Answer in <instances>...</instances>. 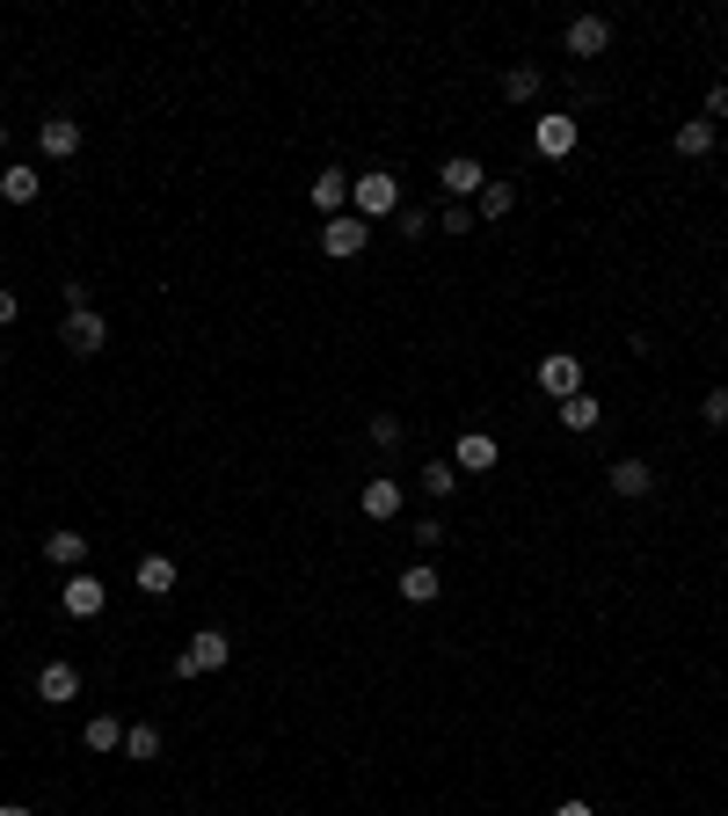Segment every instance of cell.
I'll return each mask as SVG.
<instances>
[{"label":"cell","mask_w":728,"mask_h":816,"mask_svg":"<svg viewBox=\"0 0 728 816\" xmlns=\"http://www.w3.org/2000/svg\"><path fill=\"white\" fill-rule=\"evenodd\" d=\"M37 190H44V175H37V168H22V161H15V168H0V205H37Z\"/></svg>","instance_id":"cell-19"},{"label":"cell","mask_w":728,"mask_h":816,"mask_svg":"<svg viewBox=\"0 0 728 816\" xmlns=\"http://www.w3.org/2000/svg\"><path fill=\"white\" fill-rule=\"evenodd\" d=\"M437 234H474V205H445L437 211Z\"/></svg>","instance_id":"cell-29"},{"label":"cell","mask_w":728,"mask_h":816,"mask_svg":"<svg viewBox=\"0 0 728 816\" xmlns=\"http://www.w3.org/2000/svg\"><path fill=\"white\" fill-rule=\"evenodd\" d=\"M561 423H569V431H597V423H605V409H597V394H575V401H561Z\"/></svg>","instance_id":"cell-25"},{"label":"cell","mask_w":728,"mask_h":816,"mask_svg":"<svg viewBox=\"0 0 728 816\" xmlns=\"http://www.w3.org/2000/svg\"><path fill=\"white\" fill-rule=\"evenodd\" d=\"M539 87H547V73H539V66H510L503 73V103H539Z\"/></svg>","instance_id":"cell-24"},{"label":"cell","mask_w":728,"mask_h":816,"mask_svg":"<svg viewBox=\"0 0 728 816\" xmlns=\"http://www.w3.org/2000/svg\"><path fill=\"white\" fill-rule=\"evenodd\" d=\"M394 226L408 234V241H423V234H430L437 219H430V211H416V205H401V211H394Z\"/></svg>","instance_id":"cell-28"},{"label":"cell","mask_w":728,"mask_h":816,"mask_svg":"<svg viewBox=\"0 0 728 816\" xmlns=\"http://www.w3.org/2000/svg\"><path fill=\"white\" fill-rule=\"evenodd\" d=\"M481 183H488V168L474 154H451L445 168H437V190H445V205H474L481 197Z\"/></svg>","instance_id":"cell-3"},{"label":"cell","mask_w":728,"mask_h":816,"mask_svg":"<svg viewBox=\"0 0 728 816\" xmlns=\"http://www.w3.org/2000/svg\"><path fill=\"white\" fill-rule=\"evenodd\" d=\"M132 583H139L146 598H168V591H175V561H168V555H146V561H139V576H132Z\"/></svg>","instance_id":"cell-20"},{"label":"cell","mask_w":728,"mask_h":816,"mask_svg":"<svg viewBox=\"0 0 728 816\" xmlns=\"http://www.w3.org/2000/svg\"><path fill=\"white\" fill-rule=\"evenodd\" d=\"M459 488V467L451 459H423V496H451Z\"/></svg>","instance_id":"cell-26"},{"label":"cell","mask_w":728,"mask_h":816,"mask_svg":"<svg viewBox=\"0 0 728 816\" xmlns=\"http://www.w3.org/2000/svg\"><path fill=\"white\" fill-rule=\"evenodd\" d=\"M612 496H656V467L648 459H612Z\"/></svg>","instance_id":"cell-15"},{"label":"cell","mask_w":728,"mask_h":816,"mask_svg":"<svg viewBox=\"0 0 728 816\" xmlns=\"http://www.w3.org/2000/svg\"><path fill=\"white\" fill-rule=\"evenodd\" d=\"M226 663H233V642H226L219 627H197L190 649L175 657V678H205V671H226Z\"/></svg>","instance_id":"cell-2"},{"label":"cell","mask_w":728,"mask_h":816,"mask_svg":"<svg viewBox=\"0 0 728 816\" xmlns=\"http://www.w3.org/2000/svg\"><path fill=\"white\" fill-rule=\"evenodd\" d=\"M0 598H8V583H0Z\"/></svg>","instance_id":"cell-38"},{"label":"cell","mask_w":728,"mask_h":816,"mask_svg":"<svg viewBox=\"0 0 728 816\" xmlns=\"http://www.w3.org/2000/svg\"><path fill=\"white\" fill-rule=\"evenodd\" d=\"M313 211H329V219H335V211H350V175L343 168H321V175H313Z\"/></svg>","instance_id":"cell-17"},{"label":"cell","mask_w":728,"mask_h":816,"mask_svg":"<svg viewBox=\"0 0 728 816\" xmlns=\"http://www.w3.org/2000/svg\"><path fill=\"white\" fill-rule=\"evenodd\" d=\"M15 313H22V299H15V292H0V329H15Z\"/></svg>","instance_id":"cell-33"},{"label":"cell","mask_w":728,"mask_h":816,"mask_svg":"<svg viewBox=\"0 0 728 816\" xmlns=\"http://www.w3.org/2000/svg\"><path fill=\"white\" fill-rule=\"evenodd\" d=\"M59 343H66L73 358H95V350L110 343V321H103V313H95V307H73L66 321H59Z\"/></svg>","instance_id":"cell-4"},{"label":"cell","mask_w":728,"mask_h":816,"mask_svg":"<svg viewBox=\"0 0 728 816\" xmlns=\"http://www.w3.org/2000/svg\"><path fill=\"white\" fill-rule=\"evenodd\" d=\"M539 394L575 401V394H583V358H575V350H554V358H539Z\"/></svg>","instance_id":"cell-5"},{"label":"cell","mask_w":728,"mask_h":816,"mask_svg":"<svg viewBox=\"0 0 728 816\" xmlns=\"http://www.w3.org/2000/svg\"><path fill=\"white\" fill-rule=\"evenodd\" d=\"M81 744H87V751H124V722H117V714H87Z\"/></svg>","instance_id":"cell-22"},{"label":"cell","mask_w":728,"mask_h":816,"mask_svg":"<svg viewBox=\"0 0 728 816\" xmlns=\"http://www.w3.org/2000/svg\"><path fill=\"white\" fill-rule=\"evenodd\" d=\"M401 598H408V606H437V591H445V576L430 569V561H408V569H401V583H394Z\"/></svg>","instance_id":"cell-12"},{"label":"cell","mask_w":728,"mask_h":816,"mask_svg":"<svg viewBox=\"0 0 728 816\" xmlns=\"http://www.w3.org/2000/svg\"><path fill=\"white\" fill-rule=\"evenodd\" d=\"M518 211V183H503V175H488L481 197H474V219H510Z\"/></svg>","instance_id":"cell-14"},{"label":"cell","mask_w":728,"mask_h":816,"mask_svg":"<svg viewBox=\"0 0 728 816\" xmlns=\"http://www.w3.org/2000/svg\"><path fill=\"white\" fill-rule=\"evenodd\" d=\"M699 416H707V431H728V386H714V394L699 401Z\"/></svg>","instance_id":"cell-30"},{"label":"cell","mask_w":728,"mask_h":816,"mask_svg":"<svg viewBox=\"0 0 728 816\" xmlns=\"http://www.w3.org/2000/svg\"><path fill=\"white\" fill-rule=\"evenodd\" d=\"M496 459H503V452H496V437H488V431H467L459 445H451V467H459V474H488Z\"/></svg>","instance_id":"cell-10"},{"label":"cell","mask_w":728,"mask_h":816,"mask_svg":"<svg viewBox=\"0 0 728 816\" xmlns=\"http://www.w3.org/2000/svg\"><path fill=\"white\" fill-rule=\"evenodd\" d=\"M364 241H372V226L357 219V211H335L329 226H321V248H329L335 262H350V256H364Z\"/></svg>","instance_id":"cell-6"},{"label":"cell","mask_w":728,"mask_h":816,"mask_svg":"<svg viewBox=\"0 0 728 816\" xmlns=\"http://www.w3.org/2000/svg\"><path fill=\"white\" fill-rule=\"evenodd\" d=\"M37 146H44L52 161H73L81 154V117H44L37 124Z\"/></svg>","instance_id":"cell-11"},{"label":"cell","mask_w":728,"mask_h":816,"mask_svg":"<svg viewBox=\"0 0 728 816\" xmlns=\"http://www.w3.org/2000/svg\"><path fill=\"white\" fill-rule=\"evenodd\" d=\"M0 146H8V124H0Z\"/></svg>","instance_id":"cell-36"},{"label":"cell","mask_w":728,"mask_h":816,"mask_svg":"<svg viewBox=\"0 0 728 816\" xmlns=\"http://www.w3.org/2000/svg\"><path fill=\"white\" fill-rule=\"evenodd\" d=\"M124 758H132V765L160 758V730H154V722H132V730H124Z\"/></svg>","instance_id":"cell-23"},{"label":"cell","mask_w":728,"mask_h":816,"mask_svg":"<svg viewBox=\"0 0 728 816\" xmlns=\"http://www.w3.org/2000/svg\"><path fill=\"white\" fill-rule=\"evenodd\" d=\"M408 533H416V547H423V555H430L437 539H445V525H437V518H423V525H408Z\"/></svg>","instance_id":"cell-32"},{"label":"cell","mask_w":728,"mask_h":816,"mask_svg":"<svg viewBox=\"0 0 728 816\" xmlns=\"http://www.w3.org/2000/svg\"><path fill=\"white\" fill-rule=\"evenodd\" d=\"M364 431H372V445H379V452H394V445H401V416H394V409H379V416L364 423Z\"/></svg>","instance_id":"cell-27"},{"label":"cell","mask_w":728,"mask_h":816,"mask_svg":"<svg viewBox=\"0 0 728 816\" xmlns=\"http://www.w3.org/2000/svg\"><path fill=\"white\" fill-rule=\"evenodd\" d=\"M350 211H357L364 226L394 219V211H401V175H386V168H364L357 183H350Z\"/></svg>","instance_id":"cell-1"},{"label":"cell","mask_w":728,"mask_h":816,"mask_svg":"<svg viewBox=\"0 0 728 816\" xmlns=\"http://www.w3.org/2000/svg\"><path fill=\"white\" fill-rule=\"evenodd\" d=\"M44 561H52V569H81V561H87V533H73V525H59V533L44 539Z\"/></svg>","instance_id":"cell-18"},{"label":"cell","mask_w":728,"mask_h":816,"mask_svg":"<svg viewBox=\"0 0 728 816\" xmlns=\"http://www.w3.org/2000/svg\"><path fill=\"white\" fill-rule=\"evenodd\" d=\"M37 700H52V707L81 700V671H73V663H44V671H37Z\"/></svg>","instance_id":"cell-13"},{"label":"cell","mask_w":728,"mask_h":816,"mask_svg":"<svg viewBox=\"0 0 728 816\" xmlns=\"http://www.w3.org/2000/svg\"><path fill=\"white\" fill-rule=\"evenodd\" d=\"M59 606H66V620H95V612L110 606V591L95 583V576H81V569H73L66 583H59Z\"/></svg>","instance_id":"cell-7"},{"label":"cell","mask_w":728,"mask_h":816,"mask_svg":"<svg viewBox=\"0 0 728 816\" xmlns=\"http://www.w3.org/2000/svg\"><path fill=\"white\" fill-rule=\"evenodd\" d=\"M721 299H728V292H721Z\"/></svg>","instance_id":"cell-39"},{"label":"cell","mask_w":728,"mask_h":816,"mask_svg":"<svg viewBox=\"0 0 728 816\" xmlns=\"http://www.w3.org/2000/svg\"><path fill=\"white\" fill-rule=\"evenodd\" d=\"M0 358H8V343H0Z\"/></svg>","instance_id":"cell-37"},{"label":"cell","mask_w":728,"mask_h":816,"mask_svg":"<svg viewBox=\"0 0 728 816\" xmlns=\"http://www.w3.org/2000/svg\"><path fill=\"white\" fill-rule=\"evenodd\" d=\"M0 816H37V809H22V802H8V809H0Z\"/></svg>","instance_id":"cell-35"},{"label":"cell","mask_w":728,"mask_h":816,"mask_svg":"<svg viewBox=\"0 0 728 816\" xmlns=\"http://www.w3.org/2000/svg\"><path fill=\"white\" fill-rule=\"evenodd\" d=\"M364 518L394 525V518H401V482H386V474H372V482H364Z\"/></svg>","instance_id":"cell-16"},{"label":"cell","mask_w":728,"mask_h":816,"mask_svg":"<svg viewBox=\"0 0 728 816\" xmlns=\"http://www.w3.org/2000/svg\"><path fill=\"white\" fill-rule=\"evenodd\" d=\"M554 816H597V809H590V802H583V795H569V802H561V809H554Z\"/></svg>","instance_id":"cell-34"},{"label":"cell","mask_w":728,"mask_h":816,"mask_svg":"<svg viewBox=\"0 0 728 816\" xmlns=\"http://www.w3.org/2000/svg\"><path fill=\"white\" fill-rule=\"evenodd\" d=\"M677 154H685V161H707L714 154V124L707 117H685V124H677Z\"/></svg>","instance_id":"cell-21"},{"label":"cell","mask_w":728,"mask_h":816,"mask_svg":"<svg viewBox=\"0 0 728 816\" xmlns=\"http://www.w3.org/2000/svg\"><path fill=\"white\" fill-rule=\"evenodd\" d=\"M575 140H583V124H575V117H539V124H532L539 161H569V154H575Z\"/></svg>","instance_id":"cell-8"},{"label":"cell","mask_w":728,"mask_h":816,"mask_svg":"<svg viewBox=\"0 0 728 816\" xmlns=\"http://www.w3.org/2000/svg\"><path fill=\"white\" fill-rule=\"evenodd\" d=\"M612 52V22L605 16H575L569 22V59H605Z\"/></svg>","instance_id":"cell-9"},{"label":"cell","mask_w":728,"mask_h":816,"mask_svg":"<svg viewBox=\"0 0 728 816\" xmlns=\"http://www.w3.org/2000/svg\"><path fill=\"white\" fill-rule=\"evenodd\" d=\"M721 117H728V81H714L707 87V124H721Z\"/></svg>","instance_id":"cell-31"}]
</instances>
